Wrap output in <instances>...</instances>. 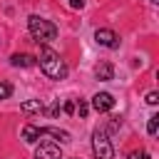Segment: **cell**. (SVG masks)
<instances>
[{"mask_svg":"<svg viewBox=\"0 0 159 159\" xmlns=\"http://www.w3.org/2000/svg\"><path fill=\"white\" fill-rule=\"evenodd\" d=\"M94 77L102 80V82H109V80H114V67H112L109 62H99V65L94 67Z\"/></svg>","mask_w":159,"mask_h":159,"instance_id":"8","label":"cell"},{"mask_svg":"<svg viewBox=\"0 0 159 159\" xmlns=\"http://www.w3.org/2000/svg\"><path fill=\"white\" fill-rule=\"evenodd\" d=\"M62 109H65L67 114H72V112H75V102H65V107H62Z\"/></svg>","mask_w":159,"mask_h":159,"instance_id":"18","label":"cell"},{"mask_svg":"<svg viewBox=\"0 0 159 159\" xmlns=\"http://www.w3.org/2000/svg\"><path fill=\"white\" fill-rule=\"evenodd\" d=\"M40 134H50V137H57L62 144H67V142H70V132H65V129H57V127H40Z\"/></svg>","mask_w":159,"mask_h":159,"instance_id":"9","label":"cell"},{"mask_svg":"<svg viewBox=\"0 0 159 159\" xmlns=\"http://www.w3.org/2000/svg\"><path fill=\"white\" fill-rule=\"evenodd\" d=\"M20 109H22L25 114H30V112H42L45 107H42V102H40V99H27V102H22V104H20Z\"/></svg>","mask_w":159,"mask_h":159,"instance_id":"11","label":"cell"},{"mask_svg":"<svg viewBox=\"0 0 159 159\" xmlns=\"http://www.w3.org/2000/svg\"><path fill=\"white\" fill-rule=\"evenodd\" d=\"M40 137H42V134H40V127H35V124H27V127L22 129V139H25L27 144H35Z\"/></svg>","mask_w":159,"mask_h":159,"instance_id":"10","label":"cell"},{"mask_svg":"<svg viewBox=\"0 0 159 159\" xmlns=\"http://www.w3.org/2000/svg\"><path fill=\"white\" fill-rule=\"evenodd\" d=\"M12 94V84L10 82H0V99H7Z\"/></svg>","mask_w":159,"mask_h":159,"instance_id":"13","label":"cell"},{"mask_svg":"<svg viewBox=\"0 0 159 159\" xmlns=\"http://www.w3.org/2000/svg\"><path fill=\"white\" fill-rule=\"evenodd\" d=\"M157 102H159V94H157V92H149V94H147V104H152V107H154Z\"/></svg>","mask_w":159,"mask_h":159,"instance_id":"15","label":"cell"},{"mask_svg":"<svg viewBox=\"0 0 159 159\" xmlns=\"http://www.w3.org/2000/svg\"><path fill=\"white\" fill-rule=\"evenodd\" d=\"M37 62H40V70H42L50 80H65V77H67V65L62 62V57H60L55 50L42 47Z\"/></svg>","mask_w":159,"mask_h":159,"instance_id":"1","label":"cell"},{"mask_svg":"<svg viewBox=\"0 0 159 159\" xmlns=\"http://www.w3.org/2000/svg\"><path fill=\"white\" fill-rule=\"evenodd\" d=\"M92 152H94L97 159H114V147H112L104 129H97L92 134Z\"/></svg>","mask_w":159,"mask_h":159,"instance_id":"3","label":"cell"},{"mask_svg":"<svg viewBox=\"0 0 159 159\" xmlns=\"http://www.w3.org/2000/svg\"><path fill=\"white\" fill-rule=\"evenodd\" d=\"M152 2H159V0H152Z\"/></svg>","mask_w":159,"mask_h":159,"instance_id":"19","label":"cell"},{"mask_svg":"<svg viewBox=\"0 0 159 159\" xmlns=\"http://www.w3.org/2000/svg\"><path fill=\"white\" fill-rule=\"evenodd\" d=\"M112 107H114V97H112L109 92H97V94L92 97V109H94V112H102V114H104V112H109Z\"/></svg>","mask_w":159,"mask_h":159,"instance_id":"6","label":"cell"},{"mask_svg":"<svg viewBox=\"0 0 159 159\" xmlns=\"http://www.w3.org/2000/svg\"><path fill=\"white\" fill-rule=\"evenodd\" d=\"M35 159H62V152L52 142H40L35 149Z\"/></svg>","mask_w":159,"mask_h":159,"instance_id":"5","label":"cell"},{"mask_svg":"<svg viewBox=\"0 0 159 159\" xmlns=\"http://www.w3.org/2000/svg\"><path fill=\"white\" fill-rule=\"evenodd\" d=\"M10 62H12V67H32V65H37V57H32L27 52H15L10 57Z\"/></svg>","mask_w":159,"mask_h":159,"instance_id":"7","label":"cell"},{"mask_svg":"<svg viewBox=\"0 0 159 159\" xmlns=\"http://www.w3.org/2000/svg\"><path fill=\"white\" fill-rule=\"evenodd\" d=\"M147 132H149L152 137H157V132H159V114H152V117H149V122H147Z\"/></svg>","mask_w":159,"mask_h":159,"instance_id":"12","label":"cell"},{"mask_svg":"<svg viewBox=\"0 0 159 159\" xmlns=\"http://www.w3.org/2000/svg\"><path fill=\"white\" fill-rule=\"evenodd\" d=\"M129 159H152V157H149L147 152H132V154H129Z\"/></svg>","mask_w":159,"mask_h":159,"instance_id":"16","label":"cell"},{"mask_svg":"<svg viewBox=\"0 0 159 159\" xmlns=\"http://www.w3.org/2000/svg\"><path fill=\"white\" fill-rule=\"evenodd\" d=\"M70 7L72 10H82L84 7V0H70Z\"/></svg>","mask_w":159,"mask_h":159,"instance_id":"17","label":"cell"},{"mask_svg":"<svg viewBox=\"0 0 159 159\" xmlns=\"http://www.w3.org/2000/svg\"><path fill=\"white\" fill-rule=\"evenodd\" d=\"M27 27H30V35L42 45H47V42H52L57 37V25L45 20V17H40V15H30L27 17Z\"/></svg>","mask_w":159,"mask_h":159,"instance_id":"2","label":"cell"},{"mask_svg":"<svg viewBox=\"0 0 159 159\" xmlns=\"http://www.w3.org/2000/svg\"><path fill=\"white\" fill-rule=\"evenodd\" d=\"M94 40H97V45L109 47V50L119 47V37H117V35H114V30H109V27H99V30L94 32Z\"/></svg>","mask_w":159,"mask_h":159,"instance_id":"4","label":"cell"},{"mask_svg":"<svg viewBox=\"0 0 159 159\" xmlns=\"http://www.w3.org/2000/svg\"><path fill=\"white\" fill-rule=\"evenodd\" d=\"M77 112H80V117H82V119H84V117H87V112H89V104H87V102H82V99H80V104H77Z\"/></svg>","mask_w":159,"mask_h":159,"instance_id":"14","label":"cell"}]
</instances>
